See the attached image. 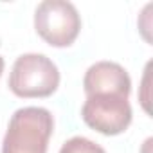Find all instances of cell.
<instances>
[{
    "instance_id": "cell-7",
    "label": "cell",
    "mask_w": 153,
    "mask_h": 153,
    "mask_svg": "<svg viewBox=\"0 0 153 153\" xmlns=\"http://www.w3.org/2000/svg\"><path fill=\"white\" fill-rule=\"evenodd\" d=\"M4 65H6V63H4V58L0 56V76H2V72H4Z\"/></svg>"
},
{
    "instance_id": "cell-3",
    "label": "cell",
    "mask_w": 153,
    "mask_h": 153,
    "mask_svg": "<svg viewBox=\"0 0 153 153\" xmlns=\"http://www.w3.org/2000/svg\"><path fill=\"white\" fill-rule=\"evenodd\" d=\"M34 29L52 47H68L81 31V18L74 4L65 0H45L36 7Z\"/></svg>"
},
{
    "instance_id": "cell-1",
    "label": "cell",
    "mask_w": 153,
    "mask_h": 153,
    "mask_svg": "<svg viewBox=\"0 0 153 153\" xmlns=\"http://www.w3.org/2000/svg\"><path fill=\"white\" fill-rule=\"evenodd\" d=\"M54 130L52 114L42 106H25L11 115L2 153H47Z\"/></svg>"
},
{
    "instance_id": "cell-6",
    "label": "cell",
    "mask_w": 153,
    "mask_h": 153,
    "mask_svg": "<svg viewBox=\"0 0 153 153\" xmlns=\"http://www.w3.org/2000/svg\"><path fill=\"white\" fill-rule=\"evenodd\" d=\"M59 153H106V151L87 137H72L67 142H63Z\"/></svg>"
},
{
    "instance_id": "cell-2",
    "label": "cell",
    "mask_w": 153,
    "mask_h": 153,
    "mask_svg": "<svg viewBox=\"0 0 153 153\" xmlns=\"http://www.w3.org/2000/svg\"><path fill=\"white\" fill-rule=\"evenodd\" d=\"M7 85L18 97H49L59 87V70L45 54H22L11 68Z\"/></svg>"
},
{
    "instance_id": "cell-4",
    "label": "cell",
    "mask_w": 153,
    "mask_h": 153,
    "mask_svg": "<svg viewBox=\"0 0 153 153\" xmlns=\"http://www.w3.org/2000/svg\"><path fill=\"white\" fill-rule=\"evenodd\" d=\"M81 117L92 130L103 135H119L131 123V106L124 96L96 94L87 97Z\"/></svg>"
},
{
    "instance_id": "cell-5",
    "label": "cell",
    "mask_w": 153,
    "mask_h": 153,
    "mask_svg": "<svg viewBox=\"0 0 153 153\" xmlns=\"http://www.w3.org/2000/svg\"><path fill=\"white\" fill-rule=\"evenodd\" d=\"M83 88L87 97L96 94H117L128 97L131 90V79L119 63L97 61L88 67L83 78Z\"/></svg>"
}]
</instances>
